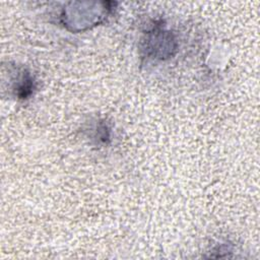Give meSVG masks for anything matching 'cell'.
<instances>
[{
	"label": "cell",
	"instance_id": "6da1fadb",
	"mask_svg": "<svg viewBox=\"0 0 260 260\" xmlns=\"http://www.w3.org/2000/svg\"><path fill=\"white\" fill-rule=\"evenodd\" d=\"M153 35H150L146 42V50L149 51V54L151 56L158 57L160 59L168 57L171 55V51L175 49V46L173 45L174 40L171 37L170 34L162 35L164 31L157 30L158 34H156V29H152L151 31Z\"/></svg>",
	"mask_w": 260,
	"mask_h": 260
}]
</instances>
